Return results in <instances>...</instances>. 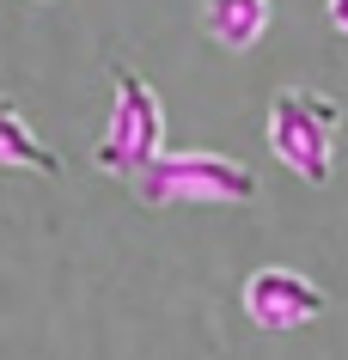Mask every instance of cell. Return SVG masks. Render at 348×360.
Instances as JSON below:
<instances>
[{"label": "cell", "instance_id": "6da1fadb", "mask_svg": "<svg viewBox=\"0 0 348 360\" xmlns=\"http://www.w3.org/2000/svg\"><path fill=\"white\" fill-rule=\"evenodd\" d=\"M129 184L141 208H238L257 195V177L226 153H159Z\"/></svg>", "mask_w": 348, "mask_h": 360}, {"label": "cell", "instance_id": "7a4b0ae2", "mask_svg": "<svg viewBox=\"0 0 348 360\" xmlns=\"http://www.w3.org/2000/svg\"><path fill=\"white\" fill-rule=\"evenodd\" d=\"M336 129H342V104L330 92H311V86H281L269 98V116H263V141L293 177L306 184H330V147H336Z\"/></svg>", "mask_w": 348, "mask_h": 360}, {"label": "cell", "instance_id": "3957f363", "mask_svg": "<svg viewBox=\"0 0 348 360\" xmlns=\"http://www.w3.org/2000/svg\"><path fill=\"white\" fill-rule=\"evenodd\" d=\"M165 153V104L147 86V74H135L129 61L110 68V122L92 147L98 171H116V177H135L147 159Z\"/></svg>", "mask_w": 348, "mask_h": 360}, {"label": "cell", "instance_id": "277c9868", "mask_svg": "<svg viewBox=\"0 0 348 360\" xmlns=\"http://www.w3.org/2000/svg\"><path fill=\"white\" fill-rule=\"evenodd\" d=\"M238 300H245V318L257 330H299V323L324 318L330 293L299 269H257V275H245Z\"/></svg>", "mask_w": 348, "mask_h": 360}, {"label": "cell", "instance_id": "5b68a950", "mask_svg": "<svg viewBox=\"0 0 348 360\" xmlns=\"http://www.w3.org/2000/svg\"><path fill=\"white\" fill-rule=\"evenodd\" d=\"M202 31H208V43L245 56L269 31V0H202Z\"/></svg>", "mask_w": 348, "mask_h": 360}, {"label": "cell", "instance_id": "8992f818", "mask_svg": "<svg viewBox=\"0 0 348 360\" xmlns=\"http://www.w3.org/2000/svg\"><path fill=\"white\" fill-rule=\"evenodd\" d=\"M0 171H31V177H61V159L37 141V129L25 122V110L0 92Z\"/></svg>", "mask_w": 348, "mask_h": 360}, {"label": "cell", "instance_id": "52a82bcc", "mask_svg": "<svg viewBox=\"0 0 348 360\" xmlns=\"http://www.w3.org/2000/svg\"><path fill=\"white\" fill-rule=\"evenodd\" d=\"M324 13H330V31L348 37V0H324Z\"/></svg>", "mask_w": 348, "mask_h": 360}]
</instances>
